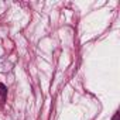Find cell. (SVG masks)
Masks as SVG:
<instances>
[{
    "mask_svg": "<svg viewBox=\"0 0 120 120\" xmlns=\"http://www.w3.org/2000/svg\"><path fill=\"white\" fill-rule=\"evenodd\" d=\"M6 98H7V88L3 83H0V105L4 103Z\"/></svg>",
    "mask_w": 120,
    "mask_h": 120,
    "instance_id": "obj_1",
    "label": "cell"
},
{
    "mask_svg": "<svg viewBox=\"0 0 120 120\" xmlns=\"http://www.w3.org/2000/svg\"><path fill=\"white\" fill-rule=\"evenodd\" d=\"M113 120H119V113H114V116H113Z\"/></svg>",
    "mask_w": 120,
    "mask_h": 120,
    "instance_id": "obj_2",
    "label": "cell"
}]
</instances>
